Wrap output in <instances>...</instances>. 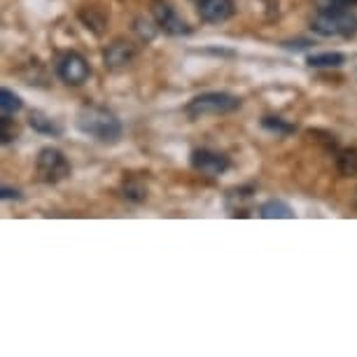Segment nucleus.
I'll return each mask as SVG.
<instances>
[{
    "mask_svg": "<svg viewBox=\"0 0 357 357\" xmlns=\"http://www.w3.org/2000/svg\"><path fill=\"white\" fill-rule=\"evenodd\" d=\"M0 197H3L5 201H8V199H22V192H19V190H12V187L5 185L3 190H0Z\"/></svg>",
    "mask_w": 357,
    "mask_h": 357,
    "instance_id": "obj_21",
    "label": "nucleus"
},
{
    "mask_svg": "<svg viewBox=\"0 0 357 357\" xmlns=\"http://www.w3.org/2000/svg\"><path fill=\"white\" fill-rule=\"evenodd\" d=\"M79 19H82V24H84L89 31L96 33V36H100V33H103L105 17L100 15V12H98L96 8H84L82 12H79Z\"/></svg>",
    "mask_w": 357,
    "mask_h": 357,
    "instance_id": "obj_18",
    "label": "nucleus"
},
{
    "mask_svg": "<svg viewBox=\"0 0 357 357\" xmlns=\"http://www.w3.org/2000/svg\"><path fill=\"white\" fill-rule=\"evenodd\" d=\"M313 33L322 38H353L357 33V15L353 8H341V5H327L315 12L311 19Z\"/></svg>",
    "mask_w": 357,
    "mask_h": 357,
    "instance_id": "obj_2",
    "label": "nucleus"
},
{
    "mask_svg": "<svg viewBox=\"0 0 357 357\" xmlns=\"http://www.w3.org/2000/svg\"><path fill=\"white\" fill-rule=\"evenodd\" d=\"M89 63L82 54L77 52H66L56 63V75L63 84L68 86H82L89 79Z\"/></svg>",
    "mask_w": 357,
    "mask_h": 357,
    "instance_id": "obj_6",
    "label": "nucleus"
},
{
    "mask_svg": "<svg viewBox=\"0 0 357 357\" xmlns=\"http://www.w3.org/2000/svg\"><path fill=\"white\" fill-rule=\"evenodd\" d=\"M306 63L311 68H341L346 63V56L341 52H320V54H311L306 59Z\"/></svg>",
    "mask_w": 357,
    "mask_h": 357,
    "instance_id": "obj_14",
    "label": "nucleus"
},
{
    "mask_svg": "<svg viewBox=\"0 0 357 357\" xmlns=\"http://www.w3.org/2000/svg\"><path fill=\"white\" fill-rule=\"evenodd\" d=\"M22 107H24V100L19 93H15L12 89H0V112L12 114V117H15Z\"/></svg>",
    "mask_w": 357,
    "mask_h": 357,
    "instance_id": "obj_17",
    "label": "nucleus"
},
{
    "mask_svg": "<svg viewBox=\"0 0 357 357\" xmlns=\"http://www.w3.org/2000/svg\"><path fill=\"white\" fill-rule=\"evenodd\" d=\"M133 31L138 33V38L143 40V43H152V40L157 38L159 26H157V22H150V19H145V17H138L136 22H133Z\"/></svg>",
    "mask_w": 357,
    "mask_h": 357,
    "instance_id": "obj_20",
    "label": "nucleus"
},
{
    "mask_svg": "<svg viewBox=\"0 0 357 357\" xmlns=\"http://www.w3.org/2000/svg\"><path fill=\"white\" fill-rule=\"evenodd\" d=\"M17 138H19V124L12 119V114H3L0 117V140H3V145L15 143Z\"/></svg>",
    "mask_w": 357,
    "mask_h": 357,
    "instance_id": "obj_19",
    "label": "nucleus"
},
{
    "mask_svg": "<svg viewBox=\"0 0 357 357\" xmlns=\"http://www.w3.org/2000/svg\"><path fill=\"white\" fill-rule=\"evenodd\" d=\"M190 164L194 171L204 173V175H222L229 171V166H231V161L225 152H218V150H211V147H201V150H194L192 157H190Z\"/></svg>",
    "mask_w": 357,
    "mask_h": 357,
    "instance_id": "obj_7",
    "label": "nucleus"
},
{
    "mask_svg": "<svg viewBox=\"0 0 357 357\" xmlns=\"http://www.w3.org/2000/svg\"><path fill=\"white\" fill-rule=\"evenodd\" d=\"M241 107V98L229 91H206L194 96L190 103L185 105V112L190 119L201 117H220V114H229Z\"/></svg>",
    "mask_w": 357,
    "mask_h": 357,
    "instance_id": "obj_3",
    "label": "nucleus"
},
{
    "mask_svg": "<svg viewBox=\"0 0 357 357\" xmlns=\"http://www.w3.org/2000/svg\"><path fill=\"white\" fill-rule=\"evenodd\" d=\"M252 187H234L227 192V211L229 215H245V211L252 204Z\"/></svg>",
    "mask_w": 357,
    "mask_h": 357,
    "instance_id": "obj_11",
    "label": "nucleus"
},
{
    "mask_svg": "<svg viewBox=\"0 0 357 357\" xmlns=\"http://www.w3.org/2000/svg\"><path fill=\"white\" fill-rule=\"evenodd\" d=\"M122 194H124L126 201H133V204H143V201L147 199V187L140 183V180L129 178V180H124Z\"/></svg>",
    "mask_w": 357,
    "mask_h": 357,
    "instance_id": "obj_16",
    "label": "nucleus"
},
{
    "mask_svg": "<svg viewBox=\"0 0 357 357\" xmlns=\"http://www.w3.org/2000/svg\"><path fill=\"white\" fill-rule=\"evenodd\" d=\"M336 171H339L341 178H353V175H357V150L355 147L339 152V157H336Z\"/></svg>",
    "mask_w": 357,
    "mask_h": 357,
    "instance_id": "obj_15",
    "label": "nucleus"
},
{
    "mask_svg": "<svg viewBox=\"0 0 357 357\" xmlns=\"http://www.w3.org/2000/svg\"><path fill=\"white\" fill-rule=\"evenodd\" d=\"M152 17L157 22L159 31H164L166 36H190L192 29L183 17L175 12V8L168 0H152Z\"/></svg>",
    "mask_w": 357,
    "mask_h": 357,
    "instance_id": "obj_5",
    "label": "nucleus"
},
{
    "mask_svg": "<svg viewBox=\"0 0 357 357\" xmlns=\"http://www.w3.org/2000/svg\"><path fill=\"white\" fill-rule=\"evenodd\" d=\"M136 56H138L136 45H133L131 40L119 38V40H114V43H110L105 47L103 63H105L107 70H124L136 61Z\"/></svg>",
    "mask_w": 357,
    "mask_h": 357,
    "instance_id": "obj_8",
    "label": "nucleus"
},
{
    "mask_svg": "<svg viewBox=\"0 0 357 357\" xmlns=\"http://www.w3.org/2000/svg\"><path fill=\"white\" fill-rule=\"evenodd\" d=\"M199 17L206 24H225L234 17V0H199Z\"/></svg>",
    "mask_w": 357,
    "mask_h": 357,
    "instance_id": "obj_9",
    "label": "nucleus"
},
{
    "mask_svg": "<svg viewBox=\"0 0 357 357\" xmlns=\"http://www.w3.org/2000/svg\"><path fill=\"white\" fill-rule=\"evenodd\" d=\"M259 215L264 220H294V208L287 204V201H280V199H271L266 204H261L259 208Z\"/></svg>",
    "mask_w": 357,
    "mask_h": 357,
    "instance_id": "obj_12",
    "label": "nucleus"
},
{
    "mask_svg": "<svg viewBox=\"0 0 357 357\" xmlns=\"http://www.w3.org/2000/svg\"><path fill=\"white\" fill-rule=\"evenodd\" d=\"M75 126L84 136L98 140V143H110V145L117 143L124 131L122 122H119L110 110L98 107V105H84L82 110L77 112Z\"/></svg>",
    "mask_w": 357,
    "mask_h": 357,
    "instance_id": "obj_1",
    "label": "nucleus"
},
{
    "mask_svg": "<svg viewBox=\"0 0 357 357\" xmlns=\"http://www.w3.org/2000/svg\"><path fill=\"white\" fill-rule=\"evenodd\" d=\"M29 126L36 133H43V136H52V138H56V136H61L63 133V126L59 119H54L52 114H47L43 110H33L29 114Z\"/></svg>",
    "mask_w": 357,
    "mask_h": 357,
    "instance_id": "obj_10",
    "label": "nucleus"
},
{
    "mask_svg": "<svg viewBox=\"0 0 357 357\" xmlns=\"http://www.w3.org/2000/svg\"><path fill=\"white\" fill-rule=\"evenodd\" d=\"M355 206H357V201H355Z\"/></svg>",
    "mask_w": 357,
    "mask_h": 357,
    "instance_id": "obj_22",
    "label": "nucleus"
},
{
    "mask_svg": "<svg viewBox=\"0 0 357 357\" xmlns=\"http://www.w3.org/2000/svg\"><path fill=\"white\" fill-rule=\"evenodd\" d=\"M261 129L273 133L275 138H287L296 133V124H289L287 119L282 117H273V114H266V117H261Z\"/></svg>",
    "mask_w": 357,
    "mask_h": 357,
    "instance_id": "obj_13",
    "label": "nucleus"
},
{
    "mask_svg": "<svg viewBox=\"0 0 357 357\" xmlns=\"http://www.w3.org/2000/svg\"><path fill=\"white\" fill-rule=\"evenodd\" d=\"M36 171L47 185H59L70 175V161L56 147H43L36 159Z\"/></svg>",
    "mask_w": 357,
    "mask_h": 357,
    "instance_id": "obj_4",
    "label": "nucleus"
}]
</instances>
